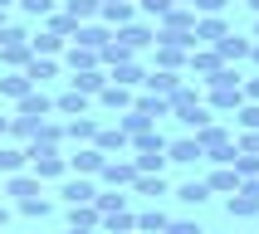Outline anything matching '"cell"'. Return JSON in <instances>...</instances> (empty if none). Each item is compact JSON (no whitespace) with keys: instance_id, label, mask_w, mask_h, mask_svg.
I'll return each mask as SVG.
<instances>
[{"instance_id":"obj_43","label":"cell","mask_w":259,"mask_h":234,"mask_svg":"<svg viewBox=\"0 0 259 234\" xmlns=\"http://www.w3.org/2000/svg\"><path fill=\"white\" fill-rule=\"evenodd\" d=\"M20 10H25L29 20H49V15H54V0H20Z\"/></svg>"},{"instance_id":"obj_11","label":"cell","mask_w":259,"mask_h":234,"mask_svg":"<svg viewBox=\"0 0 259 234\" xmlns=\"http://www.w3.org/2000/svg\"><path fill=\"white\" fill-rule=\"evenodd\" d=\"M220 54V64H235V58H249V49H254V39H240V34H225V39L210 44Z\"/></svg>"},{"instance_id":"obj_14","label":"cell","mask_w":259,"mask_h":234,"mask_svg":"<svg viewBox=\"0 0 259 234\" xmlns=\"http://www.w3.org/2000/svg\"><path fill=\"white\" fill-rule=\"evenodd\" d=\"M205 186H210V195H215V190H220V195H235L245 181H240V171H235V166H215V171L205 176Z\"/></svg>"},{"instance_id":"obj_31","label":"cell","mask_w":259,"mask_h":234,"mask_svg":"<svg viewBox=\"0 0 259 234\" xmlns=\"http://www.w3.org/2000/svg\"><path fill=\"white\" fill-rule=\"evenodd\" d=\"M117 127L127 132V137H137V132H152V127H157V122H152V117H147V112H137V107H127V112L117 117Z\"/></svg>"},{"instance_id":"obj_3","label":"cell","mask_w":259,"mask_h":234,"mask_svg":"<svg viewBox=\"0 0 259 234\" xmlns=\"http://www.w3.org/2000/svg\"><path fill=\"white\" fill-rule=\"evenodd\" d=\"M59 200H69V205H93V200H98V186H93L88 176H69V181L59 186Z\"/></svg>"},{"instance_id":"obj_38","label":"cell","mask_w":259,"mask_h":234,"mask_svg":"<svg viewBox=\"0 0 259 234\" xmlns=\"http://www.w3.org/2000/svg\"><path fill=\"white\" fill-rule=\"evenodd\" d=\"M132 151H166V137H161L157 127H152V132H137V137H132Z\"/></svg>"},{"instance_id":"obj_18","label":"cell","mask_w":259,"mask_h":234,"mask_svg":"<svg viewBox=\"0 0 259 234\" xmlns=\"http://www.w3.org/2000/svg\"><path fill=\"white\" fill-rule=\"evenodd\" d=\"M49 112H54V98L39 93V88H29L25 98H20V117H49Z\"/></svg>"},{"instance_id":"obj_19","label":"cell","mask_w":259,"mask_h":234,"mask_svg":"<svg viewBox=\"0 0 259 234\" xmlns=\"http://www.w3.org/2000/svg\"><path fill=\"white\" fill-rule=\"evenodd\" d=\"M69 88H78V93H88V98H98L103 88H108V73L103 69H83V73H73Z\"/></svg>"},{"instance_id":"obj_42","label":"cell","mask_w":259,"mask_h":234,"mask_svg":"<svg viewBox=\"0 0 259 234\" xmlns=\"http://www.w3.org/2000/svg\"><path fill=\"white\" fill-rule=\"evenodd\" d=\"M235 122L245 132H259V102H240V107H235Z\"/></svg>"},{"instance_id":"obj_32","label":"cell","mask_w":259,"mask_h":234,"mask_svg":"<svg viewBox=\"0 0 259 234\" xmlns=\"http://www.w3.org/2000/svg\"><path fill=\"white\" fill-rule=\"evenodd\" d=\"M59 142H64V127L49 122V117H44L39 127H34V137H29V146H59Z\"/></svg>"},{"instance_id":"obj_13","label":"cell","mask_w":259,"mask_h":234,"mask_svg":"<svg viewBox=\"0 0 259 234\" xmlns=\"http://www.w3.org/2000/svg\"><path fill=\"white\" fill-rule=\"evenodd\" d=\"M98 102L108 107V112H127L132 102H137V93H132V88H122V83H108V88L98 93Z\"/></svg>"},{"instance_id":"obj_49","label":"cell","mask_w":259,"mask_h":234,"mask_svg":"<svg viewBox=\"0 0 259 234\" xmlns=\"http://www.w3.org/2000/svg\"><path fill=\"white\" fill-rule=\"evenodd\" d=\"M249 58H254V64H259V39H254V49H249Z\"/></svg>"},{"instance_id":"obj_37","label":"cell","mask_w":259,"mask_h":234,"mask_svg":"<svg viewBox=\"0 0 259 234\" xmlns=\"http://www.w3.org/2000/svg\"><path fill=\"white\" fill-rule=\"evenodd\" d=\"M49 34L73 39V34H78V20H73V15H64V10H54V15H49Z\"/></svg>"},{"instance_id":"obj_33","label":"cell","mask_w":259,"mask_h":234,"mask_svg":"<svg viewBox=\"0 0 259 234\" xmlns=\"http://www.w3.org/2000/svg\"><path fill=\"white\" fill-rule=\"evenodd\" d=\"M29 166V151H20V146H0V171L15 176V171H25Z\"/></svg>"},{"instance_id":"obj_26","label":"cell","mask_w":259,"mask_h":234,"mask_svg":"<svg viewBox=\"0 0 259 234\" xmlns=\"http://www.w3.org/2000/svg\"><path fill=\"white\" fill-rule=\"evenodd\" d=\"M186 54L191 49H181V44H157V69H186Z\"/></svg>"},{"instance_id":"obj_5","label":"cell","mask_w":259,"mask_h":234,"mask_svg":"<svg viewBox=\"0 0 259 234\" xmlns=\"http://www.w3.org/2000/svg\"><path fill=\"white\" fill-rule=\"evenodd\" d=\"M113 34L127 44L132 54H142L147 44H157V29H152V25H137V20H132V25H122V29H113Z\"/></svg>"},{"instance_id":"obj_28","label":"cell","mask_w":259,"mask_h":234,"mask_svg":"<svg viewBox=\"0 0 259 234\" xmlns=\"http://www.w3.org/2000/svg\"><path fill=\"white\" fill-rule=\"evenodd\" d=\"M176 200L181 205H205L210 200V186H205V181H181V186H176Z\"/></svg>"},{"instance_id":"obj_9","label":"cell","mask_w":259,"mask_h":234,"mask_svg":"<svg viewBox=\"0 0 259 234\" xmlns=\"http://www.w3.org/2000/svg\"><path fill=\"white\" fill-rule=\"evenodd\" d=\"M142 83H147V93H157V98H171L176 88H181V73H176V69H152Z\"/></svg>"},{"instance_id":"obj_54","label":"cell","mask_w":259,"mask_h":234,"mask_svg":"<svg viewBox=\"0 0 259 234\" xmlns=\"http://www.w3.org/2000/svg\"><path fill=\"white\" fill-rule=\"evenodd\" d=\"M254 39H259V20H254Z\"/></svg>"},{"instance_id":"obj_2","label":"cell","mask_w":259,"mask_h":234,"mask_svg":"<svg viewBox=\"0 0 259 234\" xmlns=\"http://www.w3.org/2000/svg\"><path fill=\"white\" fill-rule=\"evenodd\" d=\"M98 176L108 181V190H122V186H132V181H137L142 171H137V161H117V156H108Z\"/></svg>"},{"instance_id":"obj_51","label":"cell","mask_w":259,"mask_h":234,"mask_svg":"<svg viewBox=\"0 0 259 234\" xmlns=\"http://www.w3.org/2000/svg\"><path fill=\"white\" fill-rule=\"evenodd\" d=\"M69 234H98V229H69Z\"/></svg>"},{"instance_id":"obj_39","label":"cell","mask_w":259,"mask_h":234,"mask_svg":"<svg viewBox=\"0 0 259 234\" xmlns=\"http://www.w3.org/2000/svg\"><path fill=\"white\" fill-rule=\"evenodd\" d=\"M64 15H73V20L83 25V20H93V15H98V0H64Z\"/></svg>"},{"instance_id":"obj_4","label":"cell","mask_w":259,"mask_h":234,"mask_svg":"<svg viewBox=\"0 0 259 234\" xmlns=\"http://www.w3.org/2000/svg\"><path fill=\"white\" fill-rule=\"evenodd\" d=\"M191 29H196V10H191V5H171V10L161 15L157 34H191Z\"/></svg>"},{"instance_id":"obj_10","label":"cell","mask_w":259,"mask_h":234,"mask_svg":"<svg viewBox=\"0 0 259 234\" xmlns=\"http://www.w3.org/2000/svg\"><path fill=\"white\" fill-rule=\"evenodd\" d=\"M103 161H108V156H103L98 146L88 142V146H78V151L69 156V171H78V176H93V171H103Z\"/></svg>"},{"instance_id":"obj_21","label":"cell","mask_w":259,"mask_h":234,"mask_svg":"<svg viewBox=\"0 0 259 234\" xmlns=\"http://www.w3.org/2000/svg\"><path fill=\"white\" fill-rule=\"evenodd\" d=\"M64 137H69V142H83V146H88L93 137H98V122H93L88 112H83V117H69V122H64Z\"/></svg>"},{"instance_id":"obj_27","label":"cell","mask_w":259,"mask_h":234,"mask_svg":"<svg viewBox=\"0 0 259 234\" xmlns=\"http://www.w3.org/2000/svg\"><path fill=\"white\" fill-rule=\"evenodd\" d=\"M69 229H103V215L93 205H73L69 210Z\"/></svg>"},{"instance_id":"obj_17","label":"cell","mask_w":259,"mask_h":234,"mask_svg":"<svg viewBox=\"0 0 259 234\" xmlns=\"http://www.w3.org/2000/svg\"><path fill=\"white\" fill-rule=\"evenodd\" d=\"M64 64H69L73 73H83V69H98L103 54L98 49H83V44H69V49H64Z\"/></svg>"},{"instance_id":"obj_36","label":"cell","mask_w":259,"mask_h":234,"mask_svg":"<svg viewBox=\"0 0 259 234\" xmlns=\"http://www.w3.org/2000/svg\"><path fill=\"white\" fill-rule=\"evenodd\" d=\"M103 229H108V234H132V229H137V215H132V210H117V215H103Z\"/></svg>"},{"instance_id":"obj_50","label":"cell","mask_w":259,"mask_h":234,"mask_svg":"<svg viewBox=\"0 0 259 234\" xmlns=\"http://www.w3.org/2000/svg\"><path fill=\"white\" fill-rule=\"evenodd\" d=\"M245 5H249V10H254V15H259V0H245Z\"/></svg>"},{"instance_id":"obj_48","label":"cell","mask_w":259,"mask_h":234,"mask_svg":"<svg viewBox=\"0 0 259 234\" xmlns=\"http://www.w3.org/2000/svg\"><path fill=\"white\" fill-rule=\"evenodd\" d=\"M0 137H10V117H0Z\"/></svg>"},{"instance_id":"obj_30","label":"cell","mask_w":259,"mask_h":234,"mask_svg":"<svg viewBox=\"0 0 259 234\" xmlns=\"http://www.w3.org/2000/svg\"><path fill=\"white\" fill-rule=\"evenodd\" d=\"M29 49H34V54H39V58H54V54H64V39L44 29V34H29Z\"/></svg>"},{"instance_id":"obj_29","label":"cell","mask_w":259,"mask_h":234,"mask_svg":"<svg viewBox=\"0 0 259 234\" xmlns=\"http://www.w3.org/2000/svg\"><path fill=\"white\" fill-rule=\"evenodd\" d=\"M25 73H29V83L39 88V83H49V78L59 73V64H54V58H39V54H34V58L25 64Z\"/></svg>"},{"instance_id":"obj_53","label":"cell","mask_w":259,"mask_h":234,"mask_svg":"<svg viewBox=\"0 0 259 234\" xmlns=\"http://www.w3.org/2000/svg\"><path fill=\"white\" fill-rule=\"evenodd\" d=\"M0 29H5V10H0Z\"/></svg>"},{"instance_id":"obj_6","label":"cell","mask_w":259,"mask_h":234,"mask_svg":"<svg viewBox=\"0 0 259 234\" xmlns=\"http://www.w3.org/2000/svg\"><path fill=\"white\" fill-rule=\"evenodd\" d=\"M205 151H201V142L196 137H176V142H166V161H176V166H196Z\"/></svg>"},{"instance_id":"obj_41","label":"cell","mask_w":259,"mask_h":234,"mask_svg":"<svg viewBox=\"0 0 259 234\" xmlns=\"http://www.w3.org/2000/svg\"><path fill=\"white\" fill-rule=\"evenodd\" d=\"M49 210H54V205L44 200V195H25V200H20V215H29V219H44Z\"/></svg>"},{"instance_id":"obj_46","label":"cell","mask_w":259,"mask_h":234,"mask_svg":"<svg viewBox=\"0 0 259 234\" xmlns=\"http://www.w3.org/2000/svg\"><path fill=\"white\" fill-rule=\"evenodd\" d=\"M166 234H205V229L196 224V219H171V229H166Z\"/></svg>"},{"instance_id":"obj_40","label":"cell","mask_w":259,"mask_h":234,"mask_svg":"<svg viewBox=\"0 0 259 234\" xmlns=\"http://www.w3.org/2000/svg\"><path fill=\"white\" fill-rule=\"evenodd\" d=\"M132 190L157 200V195H166V181H161V176H137V181H132Z\"/></svg>"},{"instance_id":"obj_1","label":"cell","mask_w":259,"mask_h":234,"mask_svg":"<svg viewBox=\"0 0 259 234\" xmlns=\"http://www.w3.org/2000/svg\"><path fill=\"white\" fill-rule=\"evenodd\" d=\"M25 151H29V171L39 181H64L69 156H59V146H25Z\"/></svg>"},{"instance_id":"obj_20","label":"cell","mask_w":259,"mask_h":234,"mask_svg":"<svg viewBox=\"0 0 259 234\" xmlns=\"http://www.w3.org/2000/svg\"><path fill=\"white\" fill-rule=\"evenodd\" d=\"M88 102H93L88 93L69 88V93H59V98H54V112H64V117H83V112H88Z\"/></svg>"},{"instance_id":"obj_8","label":"cell","mask_w":259,"mask_h":234,"mask_svg":"<svg viewBox=\"0 0 259 234\" xmlns=\"http://www.w3.org/2000/svg\"><path fill=\"white\" fill-rule=\"evenodd\" d=\"M225 34H230V29H225L220 15H196V29H191L196 44H215V39H225Z\"/></svg>"},{"instance_id":"obj_44","label":"cell","mask_w":259,"mask_h":234,"mask_svg":"<svg viewBox=\"0 0 259 234\" xmlns=\"http://www.w3.org/2000/svg\"><path fill=\"white\" fill-rule=\"evenodd\" d=\"M235 151H245V156H259V132H245V137L235 142Z\"/></svg>"},{"instance_id":"obj_12","label":"cell","mask_w":259,"mask_h":234,"mask_svg":"<svg viewBox=\"0 0 259 234\" xmlns=\"http://www.w3.org/2000/svg\"><path fill=\"white\" fill-rule=\"evenodd\" d=\"M103 25H108V29H122V25H132V20H137V5H132V0H108V5H103Z\"/></svg>"},{"instance_id":"obj_15","label":"cell","mask_w":259,"mask_h":234,"mask_svg":"<svg viewBox=\"0 0 259 234\" xmlns=\"http://www.w3.org/2000/svg\"><path fill=\"white\" fill-rule=\"evenodd\" d=\"M93 146H98L103 156H108V151H132V137L122 127H98V137H93Z\"/></svg>"},{"instance_id":"obj_45","label":"cell","mask_w":259,"mask_h":234,"mask_svg":"<svg viewBox=\"0 0 259 234\" xmlns=\"http://www.w3.org/2000/svg\"><path fill=\"white\" fill-rule=\"evenodd\" d=\"M230 5V0H191V10H201V15H220Z\"/></svg>"},{"instance_id":"obj_55","label":"cell","mask_w":259,"mask_h":234,"mask_svg":"<svg viewBox=\"0 0 259 234\" xmlns=\"http://www.w3.org/2000/svg\"><path fill=\"white\" fill-rule=\"evenodd\" d=\"M137 5H142V0H137Z\"/></svg>"},{"instance_id":"obj_24","label":"cell","mask_w":259,"mask_h":234,"mask_svg":"<svg viewBox=\"0 0 259 234\" xmlns=\"http://www.w3.org/2000/svg\"><path fill=\"white\" fill-rule=\"evenodd\" d=\"M137 229H142V234H166V229H171V215L152 205V210H142V215H137Z\"/></svg>"},{"instance_id":"obj_35","label":"cell","mask_w":259,"mask_h":234,"mask_svg":"<svg viewBox=\"0 0 259 234\" xmlns=\"http://www.w3.org/2000/svg\"><path fill=\"white\" fill-rule=\"evenodd\" d=\"M93 210H98V215H117V210H127V195H122V190H98Z\"/></svg>"},{"instance_id":"obj_52","label":"cell","mask_w":259,"mask_h":234,"mask_svg":"<svg viewBox=\"0 0 259 234\" xmlns=\"http://www.w3.org/2000/svg\"><path fill=\"white\" fill-rule=\"evenodd\" d=\"M171 5H191V0H171Z\"/></svg>"},{"instance_id":"obj_22","label":"cell","mask_w":259,"mask_h":234,"mask_svg":"<svg viewBox=\"0 0 259 234\" xmlns=\"http://www.w3.org/2000/svg\"><path fill=\"white\" fill-rule=\"evenodd\" d=\"M29 88H34V83H29V73L25 69H10L5 78H0V98H15V102H20Z\"/></svg>"},{"instance_id":"obj_34","label":"cell","mask_w":259,"mask_h":234,"mask_svg":"<svg viewBox=\"0 0 259 234\" xmlns=\"http://www.w3.org/2000/svg\"><path fill=\"white\" fill-rule=\"evenodd\" d=\"M10 195H15V200H25V195H39V176H34V171H15L10 176Z\"/></svg>"},{"instance_id":"obj_16","label":"cell","mask_w":259,"mask_h":234,"mask_svg":"<svg viewBox=\"0 0 259 234\" xmlns=\"http://www.w3.org/2000/svg\"><path fill=\"white\" fill-rule=\"evenodd\" d=\"M205 102H210L215 112H235V107L245 102V83H240V88H210V93H205Z\"/></svg>"},{"instance_id":"obj_25","label":"cell","mask_w":259,"mask_h":234,"mask_svg":"<svg viewBox=\"0 0 259 234\" xmlns=\"http://www.w3.org/2000/svg\"><path fill=\"white\" fill-rule=\"evenodd\" d=\"M108 39H113L108 25H78V34H73V44H83V49H103Z\"/></svg>"},{"instance_id":"obj_23","label":"cell","mask_w":259,"mask_h":234,"mask_svg":"<svg viewBox=\"0 0 259 234\" xmlns=\"http://www.w3.org/2000/svg\"><path fill=\"white\" fill-rule=\"evenodd\" d=\"M147 73H142V64L137 58H127V64H113V73H108V83H122V88H137Z\"/></svg>"},{"instance_id":"obj_7","label":"cell","mask_w":259,"mask_h":234,"mask_svg":"<svg viewBox=\"0 0 259 234\" xmlns=\"http://www.w3.org/2000/svg\"><path fill=\"white\" fill-rule=\"evenodd\" d=\"M186 69H191V73H201L205 83H210V78H215L225 64H220V54H215V49H191V54H186Z\"/></svg>"},{"instance_id":"obj_47","label":"cell","mask_w":259,"mask_h":234,"mask_svg":"<svg viewBox=\"0 0 259 234\" xmlns=\"http://www.w3.org/2000/svg\"><path fill=\"white\" fill-rule=\"evenodd\" d=\"M245 98H254V102H259V78H249V83H245Z\"/></svg>"}]
</instances>
